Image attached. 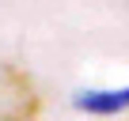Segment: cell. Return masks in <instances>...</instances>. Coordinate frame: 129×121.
I'll use <instances>...</instances> for the list:
<instances>
[{"instance_id":"6da1fadb","label":"cell","mask_w":129,"mask_h":121,"mask_svg":"<svg viewBox=\"0 0 129 121\" xmlns=\"http://www.w3.org/2000/svg\"><path fill=\"white\" fill-rule=\"evenodd\" d=\"M42 95L27 68L4 60L0 65V121H38Z\"/></svg>"},{"instance_id":"7a4b0ae2","label":"cell","mask_w":129,"mask_h":121,"mask_svg":"<svg viewBox=\"0 0 129 121\" xmlns=\"http://www.w3.org/2000/svg\"><path fill=\"white\" fill-rule=\"evenodd\" d=\"M76 110H84V113H121V110H129V87H121V91H80L76 95Z\"/></svg>"}]
</instances>
